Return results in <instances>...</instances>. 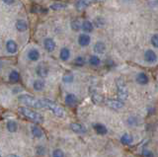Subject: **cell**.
I'll list each match as a JSON object with an SVG mask.
<instances>
[{
    "mask_svg": "<svg viewBox=\"0 0 158 157\" xmlns=\"http://www.w3.org/2000/svg\"><path fill=\"white\" fill-rule=\"evenodd\" d=\"M19 113L21 115H23L25 118H27L30 121H33L35 122H38V124H42L44 122V118L41 114L35 112L29 108H25V107H20L19 108Z\"/></svg>",
    "mask_w": 158,
    "mask_h": 157,
    "instance_id": "1",
    "label": "cell"
},
{
    "mask_svg": "<svg viewBox=\"0 0 158 157\" xmlns=\"http://www.w3.org/2000/svg\"><path fill=\"white\" fill-rule=\"evenodd\" d=\"M18 100L21 103H23V104L29 106V107L37 108V109H42L43 108L42 99H37V98H35L31 95H28V94L20 95L18 97Z\"/></svg>",
    "mask_w": 158,
    "mask_h": 157,
    "instance_id": "2",
    "label": "cell"
},
{
    "mask_svg": "<svg viewBox=\"0 0 158 157\" xmlns=\"http://www.w3.org/2000/svg\"><path fill=\"white\" fill-rule=\"evenodd\" d=\"M116 86H117V94L118 99L123 102H125L128 97V92L126 86V82L123 80V78L118 77L116 79Z\"/></svg>",
    "mask_w": 158,
    "mask_h": 157,
    "instance_id": "3",
    "label": "cell"
},
{
    "mask_svg": "<svg viewBox=\"0 0 158 157\" xmlns=\"http://www.w3.org/2000/svg\"><path fill=\"white\" fill-rule=\"evenodd\" d=\"M42 104H43V108H46V109L51 110L54 115L59 117V118H62L64 116V111L62 108L57 105L56 103L52 102V100H48V99H42Z\"/></svg>",
    "mask_w": 158,
    "mask_h": 157,
    "instance_id": "4",
    "label": "cell"
},
{
    "mask_svg": "<svg viewBox=\"0 0 158 157\" xmlns=\"http://www.w3.org/2000/svg\"><path fill=\"white\" fill-rule=\"evenodd\" d=\"M105 104L107 107L113 110H121L125 107V103L121 100H114V99H107L105 100Z\"/></svg>",
    "mask_w": 158,
    "mask_h": 157,
    "instance_id": "5",
    "label": "cell"
},
{
    "mask_svg": "<svg viewBox=\"0 0 158 157\" xmlns=\"http://www.w3.org/2000/svg\"><path fill=\"white\" fill-rule=\"evenodd\" d=\"M144 60L148 63H154L157 61V55L154 51L147 50L144 52Z\"/></svg>",
    "mask_w": 158,
    "mask_h": 157,
    "instance_id": "6",
    "label": "cell"
},
{
    "mask_svg": "<svg viewBox=\"0 0 158 157\" xmlns=\"http://www.w3.org/2000/svg\"><path fill=\"white\" fill-rule=\"evenodd\" d=\"M44 50H46L47 52H53L54 50H56V42H54L52 39H51V38L44 39Z\"/></svg>",
    "mask_w": 158,
    "mask_h": 157,
    "instance_id": "7",
    "label": "cell"
},
{
    "mask_svg": "<svg viewBox=\"0 0 158 157\" xmlns=\"http://www.w3.org/2000/svg\"><path fill=\"white\" fill-rule=\"evenodd\" d=\"M91 43V38L88 34H81L78 37V43L80 47H87L90 45Z\"/></svg>",
    "mask_w": 158,
    "mask_h": 157,
    "instance_id": "8",
    "label": "cell"
},
{
    "mask_svg": "<svg viewBox=\"0 0 158 157\" xmlns=\"http://www.w3.org/2000/svg\"><path fill=\"white\" fill-rule=\"evenodd\" d=\"M36 72L40 77H47L48 74V67L46 64H44V63H41V64L37 66Z\"/></svg>",
    "mask_w": 158,
    "mask_h": 157,
    "instance_id": "9",
    "label": "cell"
},
{
    "mask_svg": "<svg viewBox=\"0 0 158 157\" xmlns=\"http://www.w3.org/2000/svg\"><path fill=\"white\" fill-rule=\"evenodd\" d=\"M135 80H136V82L138 83V84H140V85H146L147 83L149 82V77H148V75L146 74V73L140 72V73H138V74L136 75Z\"/></svg>",
    "mask_w": 158,
    "mask_h": 157,
    "instance_id": "10",
    "label": "cell"
},
{
    "mask_svg": "<svg viewBox=\"0 0 158 157\" xmlns=\"http://www.w3.org/2000/svg\"><path fill=\"white\" fill-rule=\"evenodd\" d=\"M70 129L72 131L76 132V134H85L86 132L85 126L81 124H78V122H72V124H70Z\"/></svg>",
    "mask_w": 158,
    "mask_h": 157,
    "instance_id": "11",
    "label": "cell"
},
{
    "mask_svg": "<svg viewBox=\"0 0 158 157\" xmlns=\"http://www.w3.org/2000/svg\"><path fill=\"white\" fill-rule=\"evenodd\" d=\"M89 4H90L89 0H77V2L75 3V8L77 11H82L89 6Z\"/></svg>",
    "mask_w": 158,
    "mask_h": 157,
    "instance_id": "12",
    "label": "cell"
},
{
    "mask_svg": "<svg viewBox=\"0 0 158 157\" xmlns=\"http://www.w3.org/2000/svg\"><path fill=\"white\" fill-rule=\"evenodd\" d=\"M106 50H107V47L103 42H97L95 45H94V52L96 53H100V55H102V53L106 52Z\"/></svg>",
    "mask_w": 158,
    "mask_h": 157,
    "instance_id": "13",
    "label": "cell"
},
{
    "mask_svg": "<svg viewBox=\"0 0 158 157\" xmlns=\"http://www.w3.org/2000/svg\"><path fill=\"white\" fill-rule=\"evenodd\" d=\"M6 50L8 52L10 53H15L17 51H18V46L17 43H15L13 40H9L7 43H6Z\"/></svg>",
    "mask_w": 158,
    "mask_h": 157,
    "instance_id": "14",
    "label": "cell"
},
{
    "mask_svg": "<svg viewBox=\"0 0 158 157\" xmlns=\"http://www.w3.org/2000/svg\"><path fill=\"white\" fill-rule=\"evenodd\" d=\"M81 29L83 30V32H85V33H91L94 30V25L91 21L85 20V21L82 22V28Z\"/></svg>",
    "mask_w": 158,
    "mask_h": 157,
    "instance_id": "15",
    "label": "cell"
},
{
    "mask_svg": "<svg viewBox=\"0 0 158 157\" xmlns=\"http://www.w3.org/2000/svg\"><path fill=\"white\" fill-rule=\"evenodd\" d=\"M93 129H94V130H95L98 134H101V135L106 134L107 131H108L107 127L104 125H102V124H94L93 125Z\"/></svg>",
    "mask_w": 158,
    "mask_h": 157,
    "instance_id": "16",
    "label": "cell"
},
{
    "mask_svg": "<svg viewBox=\"0 0 158 157\" xmlns=\"http://www.w3.org/2000/svg\"><path fill=\"white\" fill-rule=\"evenodd\" d=\"M28 58L32 61H37L40 58V52L36 48H32L28 52Z\"/></svg>",
    "mask_w": 158,
    "mask_h": 157,
    "instance_id": "17",
    "label": "cell"
},
{
    "mask_svg": "<svg viewBox=\"0 0 158 157\" xmlns=\"http://www.w3.org/2000/svg\"><path fill=\"white\" fill-rule=\"evenodd\" d=\"M65 103L66 105L70 106V107H73L77 104V98L75 95L73 94H67L66 97H65Z\"/></svg>",
    "mask_w": 158,
    "mask_h": 157,
    "instance_id": "18",
    "label": "cell"
},
{
    "mask_svg": "<svg viewBox=\"0 0 158 157\" xmlns=\"http://www.w3.org/2000/svg\"><path fill=\"white\" fill-rule=\"evenodd\" d=\"M59 57L63 61L68 60L69 57H70V51L67 48H62L60 50V52H59Z\"/></svg>",
    "mask_w": 158,
    "mask_h": 157,
    "instance_id": "19",
    "label": "cell"
},
{
    "mask_svg": "<svg viewBox=\"0 0 158 157\" xmlns=\"http://www.w3.org/2000/svg\"><path fill=\"white\" fill-rule=\"evenodd\" d=\"M67 7V4L65 3H62V2H56L51 5V8L52 10L53 11H60V10H63V9H65Z\"/></svg>",
    "mask_w": 158,
    "mask_h": 157,
    "instance_id": "20",
    "label": "cell"
},
{
    "mask_svg": "<svg viewBox=\"0 0 158 157\" xmlns=\"http://www.w3.org/2000/svg\"><path fill=\"white\" fill-rule=\"evenodd\" d=\"M16 29L19 32H25L28 29V24L24 20H18L16 22Z\"/></svg>",
    "mask_w": 158,
    "mask_h": 157,
    "instance_id": "21",
    "label": "cell"
},
{
    "mask_svg": "<svg viewBox=\"0 0 158 157\" xmlns=\"http://www.w3.org/2000/svg\"><path fill=\"white\" fill-rule=\"evenodd\" d=\"M132 141H133V137L131 134H125L121 137V142L123 144H125V145L131 144Z\"/></svg>",
    "mask_w": 158,
    "mask_h": 157,
    "instance_id": "22",
    "label": "cell"
},
{
    "mask_svg": "<svg viewBox=\"0 0 158 157\" xmlns=\"http://www.w3.org/2000/svg\"><path fill=\"white\" fill-rule=\"evenodd\" d=\"M105 24H106V21L103 17H96L93 21L94 27H97V28H102L105 26Z\"/></svg>",
    "mask_w": 158,
    "mask_h": 157,
    "instance_id": "23",
    "label": "cell"
},
{
    "mask_svg": "<svg viewBox=\"0 0 158 157\" xmlns=\"http://www.w3.org/2000/svg\"><path fill=\"white\" fill-rule=\"evenodd\" d=\"M91 99H92L93 103H95V104H101V103L104 101V98L102 97V95H100V94H99V93H97V92L92 93Z\"/></svg>",
    "mask_w": 158,
    "mask_h": 157,
    "instance_id": "24",
    "label": "cell"
},
{
    "mask_svg": "<svg viewBox=\"0 0 158 157\" xmlns=\"http://www.w3.org/2000/svg\"><path fill=\"white\" fill-rule=\"evenodd\" d=\"M70 26H71V29L74 32H78L82 28V23L79 21L78 19H75V20L71 21Z\"/></svg>",
    "mask_w": 158,
    "mask_h": 157,
    "instance_id": "25",
    "label": "cell"
},
{
    "mask_svg": "<svg viewBox=\"0 0 158 157\" xmlns=\"http://www.w3.org/2000/svg\"><path fill=\"white\" fill-rule=\"evenodd\" d=\"M101 63V60L97 56H91L89 57V64L92 66H99Z\"/></svg>",
    "mask_w": 158,
    "mask_h": 157,
    "instance_id": "26",
    "label": "cell"
},
{
    "mask_svg": "<svg viewBox=\"0 0 158 157\" xmlns=\"http://www.w3.org/2000/svg\"><path fill=\"white\" fill-rule=\"evenodd\" d=\"M33 87H34V89L36 90V91H42L44 88V82L43 80H36L34 82V84H33Z\"/></svg>",
    "mask_w": 158,
    "mask_h": 157,
    "instance_id": "27",
    "label": "cell"
},
{
    "mask_svg": "<svg viewBox=\"0 0 158 157\" xmlns=\"http://www.w3.org/2000/svg\"><path fill=\"white\" fill-rule=\"evenodd\" d=\"M7 129L10 132H15L18 129V125L15 121H8L7 122Z\"/></svg>",
    "mask_w": 158,
    "mask_h": 157,
    "instance_id": "28",
    "label": "cell"
},
{
    "mask_svg": "<svg viewBox=\"0 0 158 157\" xmlns=\"http://www.w3.org/2000/svg\"><path fill=\"white\" fill-rule=\"evenodd\" d=\"M32 134H33V135L35 136V137H38V138H40V137H42L43 136V130L40 129L39 126H32Z\"/></svg>",
    "mask_w": 158,
    "mask_h": 157,
    "instance_id": "29",
    "label": "cell"
},
{
    "mask_svg": "<svg viewBox=\"0 0 158 157\" xmlns=\"http://www.w3.org/2000/svg\"><path fill=\"white\" fill-rule=\"evenodd\" d=\"M85 63H86L85 58H84L83 56H77L75 60H74V65H76L78 67L84 66V65H85Z\"/></svg>",
    "mask_w": 158,
    "mask_h": 157,
    "instance_id": "30",
    "label": "cell"
},
{
    "mask_svg": "<svg viewBox=\"0 0 158 157\" xmlns=\"http://www.w3.org/2000/svg\"><path fill=\"white\" fill-rule=\"evenodd\" d=\"M20 79V74L19 72L16 70H13L11 71V73L9 74V80L11 82H18Z\"/></svg>",
    "mask_w": 158,
    "mask_h": 157,
    "instance_id": "31",
    "label": "cell"
},
{
    "mask_svg": "<svg viewBox=\"0 0 158 157\" xmlns=\"http://www.w3.org/2000/svg\"><path fill=\"white\" fill-rule=\"evenodd\" d=\"M44 153H46V149H44V146H37L36 148V155L41 157V156H44Z\"/></svg>",
    "mask_w": 158,
    "mask_h": 157,
    "instance_id": "32",
    "label": "cell"
},
{
    "mask_svg": "<svg viewBox=\"0 0 158 157\" xmlns=\"http://www.w3.org/2000/svg\"><path fill=\"white\" fill-rule=\"evenodd\" d=\"M127 124L130 126H136L137 125V119L136 117L135 116H131L127 119Z\"/></svg>",
    "mask_w": 158,
    "mask_h": 157,
    "instance_id": "33",
    "label": "cell"
},
{
    "mask_svg": "<svg viewBox=\"0 0 158 157\" xmlns=\"http://www.w3.org/2000/svg\"><path fill=\"white\" fill-rule=\"evenodd\" d=\"M73 79H74V78H73L72 74H65L62 78L63 82H65V83H71L73 81Z\"/></svg>",
    "mask_w": 158,
    "mask_h": 157,
    "instance_id": "34",
    "label": "cell"
},
{
    "mask_svg": "<svg viewBox=\"0 0 158 157\" xmlns=\"http://www.w3.org/2000/svg\"><path fill=\"white\" fill-rule=\"evenodd\" d=\"M151 43H152V46L154 47V48H158V34H155V35L152 36V38H151Z\"/></svg>",
    "mask_w": 158,
    "mask_h": 157,
    "instance_id": "35",
    "label": "cell"
},
{
    "mask_svg": "<svg viewBox=\"0 0 158 157\" xmlns=\"http://www.w3.org/2000/svg\"><path fill=\"white\" fill-rule=\"evenodd\" d=\"M141 155H142V157H154V154H153L150 150L145 149V148L142 150Z\"/></svg>",
    "mask_w": 158,
    "mask_h": 157,
    "instance_id": "36",
    "label": "cell"
},
{
    "mask_svg": "<svg viewBox=\"0 0 158 157\" xmlns=\"http://www.w3.org/2000/svg\"><path fill=\"white\" fill-rule=\"evenodd\" d=\"M52 157H64V153L60 149H56L52 152Z\"/></svg>",
    "mask_w": 158,
    "mask_h": 157,
    "instance_id": "37",
    "label": "cell"
},
{
    "mask_svg": "<svg viewBox=\"0 0 158 157\" xmlns=\"http://www.w3.org/2000/svg\"><path fill=\"white\" fill-rule=\"evenodd\" d=\"M2 1L5 4H9V5H10V4H13L14 3V0H2Z\"/></svg>",
    "mask_w": 158,
    "mask_h": 157,
    "instance_id": "38",
    "label": "cell"
},
{
    "mask_svg": "<svg viewBox=\"0 0 158 157\" xmlns=\"http://www.w3.org/2000/svg\"><path fill=\"white\" fill-rule=\"evenodd\" d=\"M9 157H19V156L18 155H15V154H11Z\"/></svg>",
    "mask_w": 158,
    "mask_h": 157,
    "instance_id": "39",
    "label": "cell"
},
{
    "mask_svg": "<svg viewBox=\"0 0 158 157\" xmlns=\"http://www.w3.org/2000/svg\"><path fill=\"white\" fill-rule=\"evenodd\" d=\"M94 1H97V2H104L105 0H94Z\"/></svg>",
    "mask_w": 158,
    "mask_h": 157,
    "instance_id": "40",
    "label": "cell"
},
{
    "mask_svg": "<svg viewBox=\"0 0 158 157\" xmlns=\"http://www.w3.org/2000/svg\"><path fill=\"white\" fill-rule=\"evenodd\" d=\"M157 2H158V0H157Z\"/></svg>",
    "mask_w": 158,
    "mask_h": 157,
    "instance_id": "41",
    "label": "cell"
},
{
    "mask_svg": "<svg viewBox=\"0 0 158 157\" xmlns=\"http://www.w3.org/2000/svg\"><path fill=\"white\" fill-rule=\"evenodd\" d=\"M0 157H1V156H0Z\"/></svg>",
    "mask_w": 158,
    "mask_h": 157,
    "instance_id": "42",
    "label": "cell"
}]
</instances>
